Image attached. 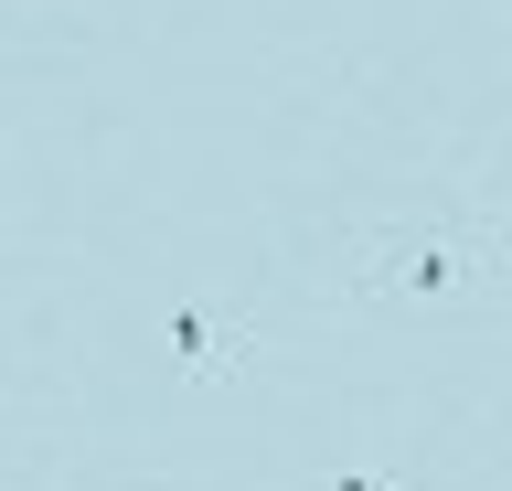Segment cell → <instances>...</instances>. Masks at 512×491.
I'll return each mask as SVG.
<instances>
[{"mask_svg": "<svg viewBox=\"0 0 512 491\" xmlns=\"http://www.w3.org/2000/svg\"><path fill=\"white\" fill-rule=\"evenodd\" d=\"M171 342H182L192 363H224V353H235V331H224V321H203V310H182V321H171Z\"/></svg>", "mask_w": 512, "mask_h": 491, "instance_id": "6da1fadb", "label": "cell"}, {"mask_svg": "<svg viewBox=\"0 0 512 491\" xmlns=\"http://www.w3.org/2000/svg\"><path fill=\"white\" fill-rule=\"evenodd\" d=\"M331 491H416V481H331Z\"/></svg>", "mask_w": 512, "mask_h": 491, "instance_id": "7a4b0ae2", "label": "cell"}]
</instances>
